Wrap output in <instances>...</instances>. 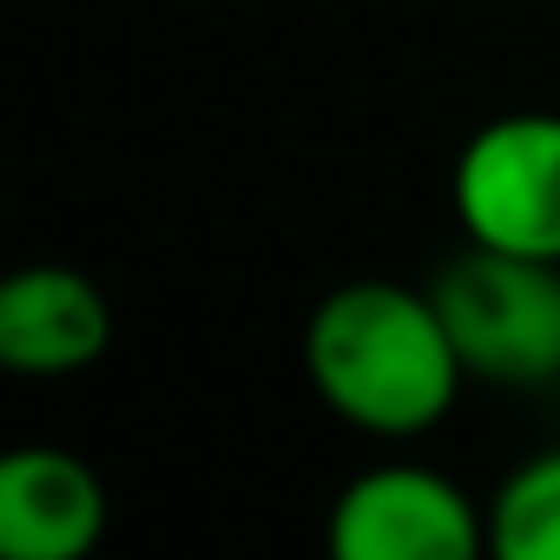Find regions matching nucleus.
<instances>
[{"label":"nucleus","mask_w":560,"mask_h":560,"mask_svg":"<svg viewBox=\"0 0 560 560\" xmlns=\"http://www.w3.org/2000/svg\"><path fill=\"white\" fill-rule=\"evenodd\" d=\"M304 376L330 416L383 442L429 435L468 383L435 298L396 277H357L311 311Z\"/></svg>","instance_id":"f257e3e1"},{"label":"nucleus","mask_w":560,"mask_h":560,"mask_svg":"<svg viewBox=\"0 0 560 560\" xmlns=\"http://www.w3.org/2000/svg\"><path fill=\"white\" fill-rule=\"evenodd\" d=\"M462 370L494 389L560 383V264L462 244L429 284Z\"/></svg>","instance_id":"f03ea898"},{"label":"nucleus","mask_w":560,"mask_h":560,"mask_svg":"<svg viewBox=\"0 0 560 560\" xmlns=\"http://www.w3.org/2000/svg\"><path fill=\"white\" fill-rule=\"evenodd\" d=\"M468 244L560 264V113L488 119L448 178Z\"/></svg>","instance_id":"7ed1b4c3"},{"label":"nucleus","mask_w":560,"mask_h":560,"mask_svg":"<svg viewBox=\"0 0 560 560\" xmlns=\"http://www.w3.org/2000/svg\"><path fill=\"white\" fill-rule=\"evenodd\" d=\"M324 547L330 560H488V508L442 468L389 462L337 494Z\"/></svg>","instance_id":"20e7f679"},{"label":"nucleus","mask_w":560,"mask_h":560,"mask_svg":"<svg viewBox=\"0 0 560 560\" xmlns=\"http://www.w3.org/2000/svg\"><path fill=\"white\" fill-rule=\"evenodd\" d=\"M113 343V304L73 264H27L0 284V363L14 376H80Z\"/></svg>","instance_id":"39448f33"},{"label":"nucleus","mask_w":560,"mask_h":560,"mask_svg":"<svg viewBox=\"0 0 560 560\" xmlns=\"http://www.w3.org/2000/svg\"><path fill=\"white\" fill-rule=\"evenodd\" d=\"M106 534V481L67 448L0 462V560H86Z\"/></svg>","instance_id":"423d86ee"},{"label":"nucleus","mask_w":560,"mask_h":560,"mask_svg":"<svg viewBox=\"0 0 560 560\" xmlns=\"http://www.w3.org/2000/svg\"><path fill=\"white\" fill-rule=\"evenodd\" d=\"M488 560H560V448L527 455L494 488Z\"/></svg>","instance_id":"0eeeda50"}]
</instances>
